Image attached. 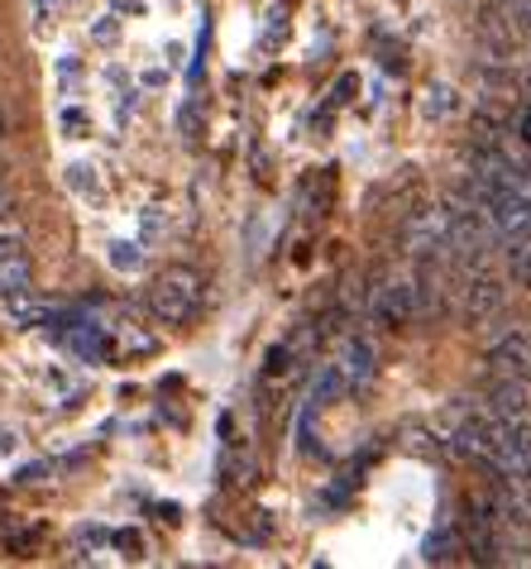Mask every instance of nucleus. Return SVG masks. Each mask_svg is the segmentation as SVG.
I'll return each mask as SVG.
<instances>
[{"label": "nucleus", "instance_id": "1", "mask_svg": "<svg viewBox=\"0 0 531 569\" xmlns=\"http://www.w3.org/2000/svg\"><path fill=\"white\" fill-rule=\"evenodd\" d=\"M201 307V278L192 268H168V273L153 278L149 288V311L159 316L163 326H187Z\"/></svg>", "mask_w": 531, "mask_h": 569}, {"label": "nucleus", "instance_id": "2", "mask_svg": "<svg viewBox=\"0 0 531 569\" xmlns=\"http://www.w3.org/2000/svg\"><path fill=\"white\" fill-rule=\"evenodd\" d=\"M503 302H508V282L493 278V273H479V278L464 282L460 311H464V321L470 326H483V321H493V316L503 311Z\"/></svg>", "mask_w": 531, "mask_h": 569}, {"label": "nucleus", "instance_id": "3", "mask_svg": "<svg viewBox=\"0 0 531 569\" xmlns=\"http://www.w3.org/2000/svg\"><path fill=\"white\" fill-rule=\"evenodd\" d=\"M402 249H408L412 259H431L445 249V211H417L408 216V226H402Z\"/></svg>", "mask_w": 531, "mask_h": 569}, {"label": "nucleus", "instance_id": "4", "mask_svg": "<svg viewBox=\"0 0 531 569\" xmlns=\"http://www.w3.org/2000/svg\"><path fill=\"white\" fill-rule=\"evenodd\" d=\"M489 363H493L498 373H508V378H522V383H531V336H522V330H512V336L493 340Z\"/></svg>", "mask_w": 531, "mask_h": 569}, {"label": "nucleus", "instance_id": "5", "mask_svg": "<svg viewBox=\"0 0 531 569\" xmlns=\"http://www.w3.org/2000/svg\"><path fill=\"white\" fill-rule=\"evenodd\" d=\"M6 311H10L20 326H53V321H58V307L43 302V297H34L29 288L10 292V297H6Z\"/></svg>", "mask_w": 531, "mask_h": 569}, {"label": "nucleus", "instance_id": "6", "mask_svg": "<svg viewBox=\"0 0 531 569\" xmlns=\"http://www.w3.org/2000/svg\"><path fill=\"white\" fill-rule=\"evenodd\" d=\"M489 417H527V383L522 378H498L489 388Z\"/></svg>", "mask_w": 531, "mask_h": 569}, {"label": "nucleus", "instance_id": "7", "mask_svg": "<svg viewBox=\"0 0 531 569\" xmlns=\"http://www.w3.org/2000/svg\"><path fill=\"white\" fill-rule=\"evenodd\" d=\"M412 311H417V288H388L383 297H379V321L383 326H408L412 321Z\"/></svg>", "mask_w": 531, "mask_h": 569}, {"label": "nucleus", "instance_id": "8", "mask_svg": "<svg viewBox=\"0 0 531 569\" xmlns=\"http://www.w3.org/2000/svg\"><path fill=\"white\" fill-rule=\"evenodd\" d=\"M29 278H34V268H29V254H24V249H20V244L6 249V254H0V297H10V292L29 288Z\"/></svg>", "mask_w": 531, "mask_h": 569}, {"label": "nucleus", "instance_id": "9", "mask_svg": "<svg viewBox=\"0 0 531 569\" xmlns=\"http://www.w3.org/2000/svg\"><path fill=\"white\" fill-rule=\"evenodd\" d=\"M421 556H427V565H450L460 556V531L450 527V521H441L431 536H427V546H421Z\"/></svg>", "mask_w": 531, "mask_h": 569}, {"label": "nucleus", "instance_id": "10", "mask_svg": "<svg viewBox=\"0 0 531 569\" xmlns=\"http://www.w3.org/2000/svg\"><path fill=\"white\" fill-rule=\"evenodd\" d=\"M68 345L82 359H101V355H111V340H106V330L101 326H72L68 330Z\"/></svg>", "mask_w": 531, "mask_h": 569}, {"label": "nucleus", "instance_id": "11", "mask_svg": "<svg viewBox=\"0 0 531 569\" xmlns=\"http://www.w3.org/2000/svg\"><path fill=\"white\" fill-rule=\"evenodd\" d=\"M345 383H369L373 378V350H369V340H350L345 345Z\"/></svg>", "mask_w": 531, "mask_h": 569}, {"label": "nucleus", "instance_id": "12", "mask_svg": "<svg viewBox=\"0 0 531 569\" xmlns=\"http://www.w3.org/2000/svg\"><path fill=\"white\" fill-rule=\"evenodd\" d=\"M503 254H508V273L531 288V234H512Z\"/></svg>", "mask_w": 531, "mask_h": 569}, {"label": "nucleus", "instance_id": "13", "mask_svg": "<svg viewBox=\"0 0 531 569\" xmlns=\"http://www.w3.org/2000/svg\"><path fill=\"white\" fill-rule=\"evenodd\" d=\"M68 187H72V192H97V168H91V163H72L68 168Z\"/></svg>", "mask_w": 531, "mask_h": 569}, {"label": "nucleus", "instance_id": "14", "mask_svg": "<svg viewBox=\"0 0 531 569\" xmlns=\"http://www.w3.org/2000/svg\"><path fill=\"white\" fill-rule=\"evenodd\" d=\"M111 263L130 273V268H139V249L134 244H111Z\"/></svg>", "mask_w": 531, "mask_h": 569}, {"label": "nucleus", "instance_id": "15", "mask_svg": "<svg viewBox=\"0 0 531 569\" xmlns=\"http://www.w3.org/2000/svg\"><path fill=\"white\" fill-rule=\"evenodd\" d=\"M20 244V226H10V216L0 220V254H6V249H14Z\"/></svg>", "mask_w": 531, "mask_h": 569}, {"label": "nucleus", "instance_id": "16", "mask_svg": "<svg viewBox=\"0 0 531 569\" xmlns=\"http://www.w3.org/2000/svg\"><path fill=\"white\" fill-rule=\"evenodd\" d=\"M43 473H49V465H29V469H20V483H39Z\"/></svg>", "mask_w": 531, "mask_h": 569}, {"label": "nucleus", "instance_id": "17", "mask_svg": "<svg viewBox=\"0 0 531 569\" xmlns=\"http://www.w3.org/2000/svg\"><path fill=\"white\" fill-rule=\"evenodd\" d=\"M62 130H87V120H82V110H68V116H62Z\"/></svg>", "mask_w": 531, "mask_h": 569}, {"label": "nucleus", "instance_id": "18", "mask_svg": "<svg viewBox=\"0 0 531 569\" xmlns=\"http://www.w3.org/2000/svg\"><path fill=\"white\" fill-rule=\"evenodd\" d=\"M10 207H14V201H10V192H6V187H0V220L10 216Z\"/></svg>", "mask_w": 531, "mask_h": 569}, {"label": "nucleus", "instance_id": "19", "mask_svg": "<svg viewBox=\"0 0 531 569\" xmlns=\"http://www.w3.org/2000/svg\"><path fill=\"white\" fill-rule=\"evenodd\" d=\"M14 450V436H6V431H0V455H10Z\"/></svg>", "mask_w": 531, "mask_h": 569}, {"label": "nucleus", "instance_id": "20", "mask_svg": "<svg viewBox=\"0 0 531 569\" xmlns=\"http://www.w3.org/2000/svg\"><path fill=\"white\" fill-rule=\"evenodd\" d=\"M522 134H527V144H531V106H527V116H522Z\"/></svg>", "mask_w": 531, "mask_h": 569}, {"label": "nucleus", "instance_id": "21", "mask_svg": "<svg viewBox=\"0 0 531 569\" xmlns=\"http://www.w3.org/2000/svg\"><path fill=\"white\" fill-rule=\"evenodd\" d=\"M0 144H6V110H0Z\"/></svg>", "mask_w": 531, "mask_h": 569}]
</instances>
